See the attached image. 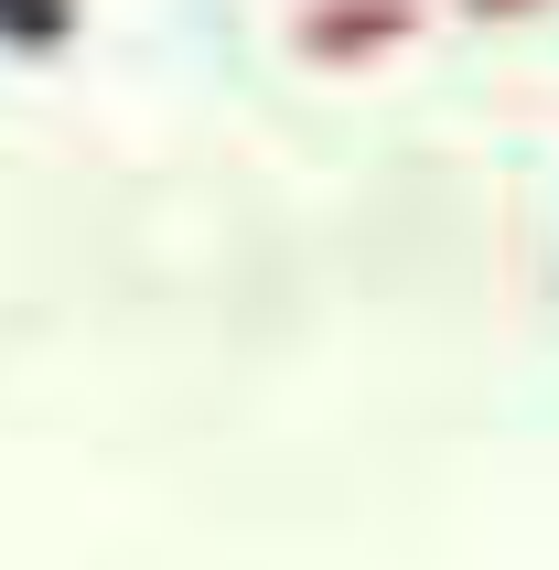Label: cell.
<instances>
[{"mask_svg": "<svg viewBox=\"0 0 559 570\" xmlns=\"http://www.w3.org/2000/svg\"><path fill=\"white\" fill-rule=\"evenodd\" d=\"M409 22H420V0H323V11L302 22V43L312 55H376V43L409 32Z\"/></svg>", "mask_w": 559, "mask_h": 570, "instance_id": "cell-1", "label": "cell"}, {"mask_svg": "<svg viewBox=\"0 0 559 570\" xmlns=\"http://www.w3.org/2000/svg\"><path fill=\"white\" fill-rule=\"evenodd\" d=\"M463 11H484V22H496V11H506V22H517V11H538V0H463Z\"/></svg>", "mask_w": 559, "mask_h": 570, "instance_id": "cell-3", "label": "cell"}, {"mask_svg": "<svg viewBox=\"0 0 559 570\" xmlns=\"http://www.w3.org/2000/svg\"><path fill=\"white\" fill-rule=\"evenodd\" d=\"M65 32H76V0H0V43L11 55H55Z\"/></svg>", "mask_w": 559, "mask_h": 570, "instance_id": "cell-2", "label": "cell"}]
</instances>
